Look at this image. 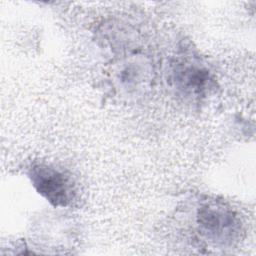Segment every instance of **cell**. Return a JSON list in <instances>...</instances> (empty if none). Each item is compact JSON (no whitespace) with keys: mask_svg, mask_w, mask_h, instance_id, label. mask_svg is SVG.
<instances>
[{"mask_svg":"<svg viewBox=\"0 0 256 256\" xmlns=\"http://www.w3.org/2000/svg\"><path fill=\"white\" fill-rule=\"evenodd\" d=\"M195 223L202 237L214 245L229 247L238 242L243 232L238 213L222 200L200 202L195 213Z\"/></svg>","mask_w":256,"mask_h":256,"instance_id":"6da1fadb","label":"cell"},{"mask_svg":"<svg viewBox=\"0 0 256 256\" xmlns=\"http://www.w3.org/2000/svg\"><path fill=\"white\" fill-rule=\"evenodd\" d=\"M35 190L55 207H67L76 196L72 177L64 170L44 162H35L27 170Z\"/></svg>","mask_w":256,"mask_h":256,"instance_id":"7a4b0ae2","label":"cell"},{"mask_svg":"<svg viewBox=\"0 0 256 256\" xmlns=\"http://www.w3.org/2000/svg\"><path fill=\"white\" fill-rule=\"evenodd\" d=\"M173 81L178 91L188 97L201 98L213 88L211 73L204 66L188 61L176 64L173 69Z\"/></svg>","mask_w":256,"mask_h":256,"instance_id":"3957f363","label":"cell"},{"mask_svg":"<svg viewBox=\"0 0 256 256\" xmlns=\"http://www.w3.org/2000/svg\"><path fill=\"white\" fill-rule=\"evenodd\" d=\"M143 63L128 62L123 64L116 72V80L122 88H138L145 81V68Z\"/></svg>","mask_w":256,"mask_h":256,"instance_id":"277c9868","label":"cell"}]
</instances>
